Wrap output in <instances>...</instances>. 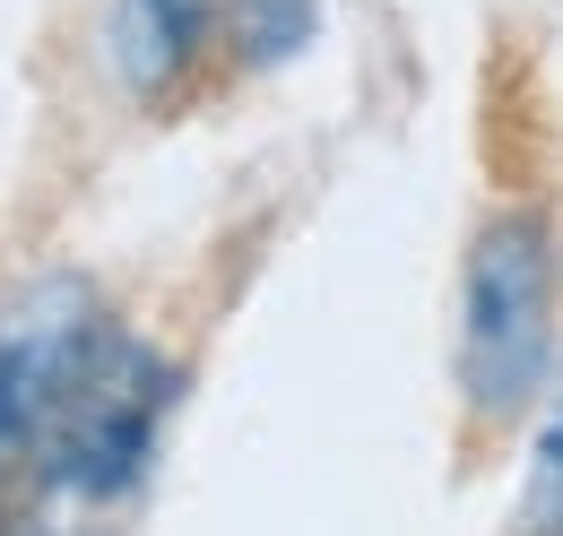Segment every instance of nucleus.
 Listing matches in <instances>:
<instances>
[{"mask_svg": "<svg viewBox=\"0 0 563 536\" xmlns=\"http://www.w3.org/2000/svg\"><path fill=\"white\" fill-rule=\"evenodd\" d=\"M217 44H225V0H113L104 9V69L147 113L174 104Z\"/></svg>", "mask_w": 563, "mask_h": 536, "instance_id": "4", "label": "nucleus"}, {"mask_svg": "<svg viewBox=\"0 0 563 536\" xmlns=\"http://www.w3.org/2000/svg\"><path fill=\"white\" fill-rule=\"evenodd\" d=\"M174 390H183L174 364H165L140 330L113 321L104 346H96V364H87V381H78L70 406H62V424H53L35 476H26V493H53V502H78V511L113 520L147 484L156 450H165Z\"/></svg>", "mask_w": 563, "mask_h": 536, "instance_id": "2", "label": "nucleus"}, {"mask_svg": "<svg viewBox=\"0 0 563 536\" xmlns=\"http://www.w3.org/2000/svg\"><path fill=\"white\" fill-rule=\"evenodd\" d=\"M520 536H563V390L538 406L529 468H520Z\"/></svg>", "mask_w": 563, "mask_h": 536, "instance_id": "6", "label": "nucleus"}, {"mask_svg": "<svg viewBox=\"0 0 563 536\" xmlns=\"http://www.w3.org/2000/svg\"><path fill=\"white\" fill-rule=\"evenodd\" d=\"M555 330H563V225L538 191L494 200L460 252V346L451 381L468 442L520 433L555 390Z\"/></svg>", "mask_w": 563, "mask_h": 536, "instance_id": "1", "label": "nucleus"}, {"mask_svg": "<svg viewBox=\"0 0 563 536\" xmlns=\"http://www.w3.org/2000/svg\"><path fill=\"white\" fill-rule=\"evenodd\" d=\"M18 502H26V493H18V476H9V468H0V536H9V528H18Z\"/></svg>", "mask_w": 563, "mask_h": 536, "instance_id": "8", "label": "nucleus"}, {"mask_svg": "<svg viewBox=\"0 0 563 536\" xmlns=\"http://www.w3.org/2000/svg\"><path fill=\"white\" fill-rule=\"evenodd\" d=\"M104 330H113V312L78 268H44V277L0 294V468L18 484L35 476V459H44L70 390L87 381Z\"/></svg>", "mask_w": 563, "mask_h": 536, "instance_id": "3", "label": "nucleus"}, {"mask_svg": "<svg viewBox=\"0 0 563 536\" xmlns=\"http://www.w3.org/2000/svg\"><path fill=\"white\" fill-rule=\"evenodd\" d=\"M321 35V0H225V62L234 69H286Z\"/></svg>", "mask_w": 563, "mask_h": 536, "instance_id": "5", "label": "nucleus"}, {"mask_svg": "<svg viewBox=\"0 0 563 536\" xmlns=\"http://www.w3.org/2000/svg\"><path fill=\"white\" fill-rule=\"evenodd\" d=\"M9 536H104V520H96V511H78V502H53V493H26Z\"/></svg>", "mask_w": 563, "mask_h": 536, "instance_id": "7", "label": "nucleus"}]
</instances>
